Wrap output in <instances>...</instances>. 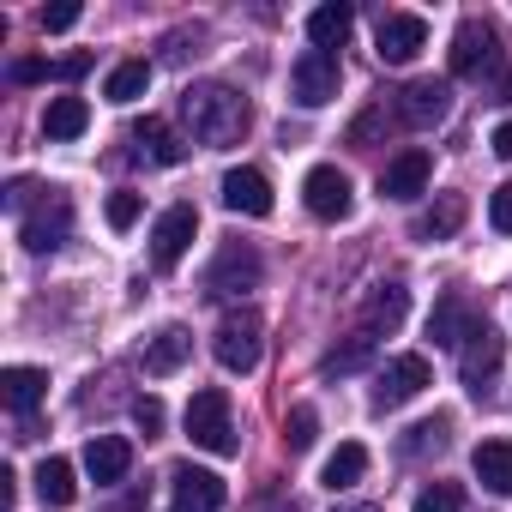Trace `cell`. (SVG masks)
Returning <instances> with one entry per match:
<instances>
[{"label":"cell","mask_w":512,"mask_h":512,"mask_svg":"<svg viewBox=\"0 0 512 512\" xmlns=\"http://www.w3.org/2000/svg\"><path fill=\"white\" fill-rule=\"evenodd\" d=\"M181 121L193 127V139H199V145L223 151V145H241V133H247V121H253V109H247V97H241V91H229V85H217V79H199V85H187V91H181Z\"/></svg>","instance_id":"1"},{"label":"cell","mask_w":512,"mask_h":512,"mask_svg":"<svg viewBox=\"0 0 512 512\" xmlns=\"http://www.w3.org/2000/svg\"><path fill=\"white\" fill-rule=\"evenodd\" d=\"M211 356L229 374H253V368H260V356H266V320L253 314V308L223 314V326L211 332Z\"/></svg>","instance_id":"2"},{"label":"cell","mask_w":512,"mask_h":512,"mask_svg":"<svg viewBox=\"0 0 512 512\" xmlns=\"http://www.w3.org/2000/svg\"><path fill=\"white\" fill-rule=\"evenodd\" d=\"M187 440L205 446V452H217V458H235L241 452L235 422H229V392H217V386L193 392V404H187Z\"/></svg>","instance_id":"3"},{"label":"cell","mask_w":512,"mask_h":512,"mask_svg":"<svg viewBox=\"0 0 512 512\" xmlns=\"http://www.w3.org/2000/svg\"><path fill=\"white\" fill-rule=\"evenodd\" d=\"M434 386V374H428V356H392L380 374H374V392H368V404L386 416V410H404L410 398H422Z\"/></svg>","instance_id":"4"},{"label":"cell","mask_w":512,"mask_h":512,"mask_svg":"<svg viewBox=\"0 0 512 512\" xmlns=\"http://www.w3.org/2000/svg\"><path fill=\"white\" fill-rule=\"evenodd\" d=\"M253 284H260V253L241 247V241H229L217 260L205 266V284H199V290H205L211 302H235V296H247Z\"/></svg>","instance_id":"5"},{"label":"cell","mask_w":512,"mask_h":512,"mask_svg":"<svg viewBox=\"0 0 512 512\" xmlns=\"http://www.w3.org/2000/svg\"><path fill=\"white\" fill-rule=\"evenodd\" d=\"M302 205H308L320 223H344V217L356 211V187H350V175H344L338 163H314V169L302 175Z\"/></svg>","instance_id":"6"},{"label":"cell","mask_w":512,"mask_h":512,"mask_svg":"<svg viewBox=\"0 0 512 512\" xmlns=\"http://www.w3.org/2000/svg\"><path fill=\"white\" fill-rule=\"evenodd\" d=\"M67 235H73V199L67 193H43L31 211H25V223H19V241L31 247V253H55V247H67Z\"/></svg>","instance_id":"7"},{"label":"cell","mask_w":512,"mask_h":512,"mask_svg":"<svg viewBox=\"0 0 512 512\" xmlns=\"http://www.w3.org/2000/svg\"><path fill=\"white\" fill-rule=\"evenodd\" d=\"M338 79H344L338 55H326V49H302L296 67H290V97H296L302 109H326V103L338 97Z\"/></svg>","instance_id":"8"},{"label":"cell","mask_w":512,"mask_h":512,"mask_svg":"<svg viewBox=\"0 0 512 512\" xmlns=\"http://www.w3.org/2000/svg\"><path fill=\"white\" fill-rule=\"evenodd\" d=\"M193 235H199V211H193V205H169V211L151 223V266H157V272H175V266L187 260Z\"/></svg>","instance_id":"9"},{"label":"cell","mask_w":512,"mask_h":512,"mask_svg":"<svg viewBox=\"0 0 512 512\" xmlns=\"http://www.w3.org/2000/svg\"><path fill=\"white\" fill-rule=\"evenodd\" d=\"M500 362H506V338L494 332V326H470V338H464V350H458V374H464V386L482 398L488 392V380L500 374Z\"/></svg>","instance_id":"10"},{"label":"cell","mask_w":512,"mask_h":512,"mask_svg":"<svg viewBox=\"0 0 512 512\" xmlns=\"http://www.w3.org/2000/svg\"><path fill=\"white\" fill-rule=\"evenodd\" d=\"M422 43H428V25H422L416 13H386V19H380V31H374V55H380L386 67L416 61V55H422Z\"/></svg>","instance_id":"11"},{"label":"cell","mask_w":512,"mask_h":512,"mask_svg":"<svg viewBox=\"0 0 512 512\" xmlns=\"http://www.w3.org/2000/svg\"><path fill=\"white\" fill-rule=\"evenodd\" d=\"M446 109H452V85L446 79H410L398 91V121L404 127H434V121H446Z\"/></svg>","instance_id":"12"},{"label":"cell","mask_w":512,"mask_h":512,"mask_svg":"<svg viewBox=\"0 0 512 512\" xmlns=\"http://www.w3.org/2000/svg\"><path fill=\"white\" fill-rule=\"evenodd\" d=\"M488 67H494V25L488 19H464L452 31V73L458 79H476Z\"/></svg>","instance_id":"13"},{"label":"cell","mask_w":512,"mask_h":512,"mask_svg":"<svg viewBox=\"0 0 512 512\" xmlns=\"http://www.w3.org/2000/svg\"><path fill=\"white\" fill-rule=\"evenodd\" d=\"M428 175H434V157H428L422 145H410V151H398V157L380 169V193H386V199H416V193H428Z\"/></svg>","instance_id":"14"},{"label":"cell","mask_w":512,"mask_h":512,"mask_svg":"<svg viewBox=\"0 0 512 512\" xmlns=\"http://www.w3.org/2000/svg\"><path fill=\"white\" fill-rule=\"evenodd\" d=\"M85 470H91L97 488H115V482H127V470H133V446H127L121 434H91V446H85Z\"/></svg>","instance_id":"15"},{"label":"cell","mask_w":512,"mask_h":512,"mask_svg":"<svg viewBox=\"0 0 512 512\" xmlns=\"http://www.w3.org/2000/svg\"><path fill=\"white\" fill-rule=\"evenodd\" d=\"M223 205L235 217H266L272 211V181L260 169H229L223 175Z\"/></svg>","instance_id":"16"},{"label":"cell","mask_w":512,"mask_h":512,"mask_svg":"<svg viewBox=\"0 0 512 512\" xmlns=\"http://www.w3.org/2000/svg\"><path fill=\"white\" fill-rule=\"evenodd\" d=\"M404 314H410V290L404 284H374L368 296H362V332H398L404 326Z\"/></svg>","instance_id":"17"},{"label":"cell","mask_w":512,"mask_h":512,"mask_svg":"<svg viewBox=\"0 0 512 512\" xmlns=\"http://www.w3.org/2000/svg\"><path fill=\"white\" fill-rule=\"evenodd\" d=\"M133 145L151 157V163H163V169H175L181 157H187V139L169 127V121H157V115H145V121H133Z\"/></svg>","instance_id":"18"},{"label":"cell","mask_w":512,"mask_h":512,"mask_svg":"<svg viewBox=\"0 0 512 512\" xmlns=\"http://www.w3.org/2000/svg\"><path fill=\"white\" fill-rule=\"evenodd\" d=\"M169 482H175V500H181V512H217V506H223V476H211V470H193V464H181Z\"/></svg>","instance_id":"19"},{"label":"cell","mask_w":512,"mask_h":512,"mask_svg":"<svg viewBox=\"0 0 512 512\" xmlns=\"http://www.w3.org/2000/svg\"><path fill=\"white\" fill-rule=\"evenodd\" d=\"M470 308H464V296H440L434 302V314H428V338L440 344V350H464V338H470Z\"/></svg>","instance_id":"20"},{"label":"cell","mask_w":512,"mask_h":512,"mask_svg":"<svg viewBox=\"0 0 512 512\" xmlns=\"http://www.w3.org/2000/svg\"><path fill=\"white\" fill-rule=\"evenodd\" d=\"M0 398H7L13 416H31L49 398V374L43 368H7V374H0Z\"/></svg>","instance_id":"21"},{"label":"cell","mask_w":512,"mask_h":512,"mask_svg":"<svg viewBox=\"0 0 512 512\" xmlns=\"http://www.w3.org/2000/svg\"><path fill=\"white\" fill-rule=\"evenodd\" d=\"M374 350H380V338H374V332H356V338H344V344H332V350L320 356V374H326V380L362 374V368L374 362Z\"/></svg>","instance_id":"22"},{"label":"cell","mask_w":512,"mask_h":512,"mask_svg":"<svg viewBox=\"0 0 512 512\" xmlns=\"http://www.w3.org/2000/svg\"><path fill=\"white\" fill-rule=\"evenodd\" d=\"M470 464H476V482L488 494H500V500L512 494V440H482Z\"/></svg>","instance_id":"23"},{"label":"cell","mask_w":512,"mask_h":512,"mask_svg":"<svg viewBox=\"0 0 512 512\" xmlns=\"http://www.w3.org/2000/svg\"><path fill=\"white\" fill-rule=\"evenodd\" d=\"M187 356H193V338H187V326H163L157 338H145V374H175Z\"/></svg>","instance_id":"24"},{"label":"cell","mask_w":512,"mask_h":512,"mask_svg":"<svg viewBox=\"0 0 512 512\" xmlns=\"http://www.w3.org/2000/svg\"><path fill=\"white\" fill-rule=\"evenodd\" d=\"M464 211H470V205H464V193H440V199L416 217V235H422V241H446V235H458Z\"/></svg>","instance_id":"25"},{"label":"cell","mask_w":512,"mask_h":512,"mask_svg":"<svg viewBox=\"0 0 512 512\" xmlns=\"http://www.w3.org/2000/svg\"><path fill=\"white\" fill-rule=\"evenodd\" d=\"M368 476V446H356V440H344L332 458H326V470H320V482L332 488V494H344V488H356Z\"/></svg>","instance_id":"26"},{"label":"cell","mask_w":512,"mask_h":512,"mask_svg":"<svg viewBox=\"0 0 512 512\" xmlns=\"http://www.w3.org/2000/svg\"><path fill=\"white\" fill-rule=\"evenodd\" d=\"M37 500L55 506V512L79 500V482H73V464H67V458H43V464H37Z\"/></svg>","instance_id":"27"},{"label":"cell","mask_w":512,"mask_h":512,"mask_svg":"<svg viewBox=\"0 0 512 512\" xmlns=\"http://www.w3.org/2000/svg\"><path fill=\"white\" fill-rule=\"evenodd\" d=\"M350 25H356V13H350V7H314V13H308V43L332 55V49H344Z\"/></svg>","instance_id":"28"},{"label":"cell","mask_w":512,"mask_h":512,"mask_svg":"<svg viewBox=\"0 0 512 512\" xmlns=\"http://www.w3.org/2000/svg\"><path fill=\"white\" fill-rule=\"evenodd\" d=\"M85 127H91V103L85 97H55L49 115H43V133L49 139H79Z\"/></svg>","instance_id":"29"},{"label":"cell","mask_w":512,"mask_h":512,"mask_svg":"<svg viewBox=\"0 0 512 512\" xmlns=\"http://www.w3.org/2000/svg\"><path fill=\"white\" fill-rule=\"evenodd\" d=\"M145 85H151V67H145V61H121V67L109 73L103 97H109V103H139V97H145Z\"/></svg>","instance_id":"30"},{"label":"cell","mask_w":512,"mask_h":512,"mask_svg":"<svg viewBox=\"0 0 512 512\" xmlns=\"http://www.w3.org/2000/svg\"><path fill=\"white\" fill-rule=\"evenodd\" d=\"M314 440H320V410H314V404H296V410L284 416V446H290V458L308 452Z\"/></svg>","instance_id":"31"},{"label":"cell","mask_w":512,"mask_h":512,"mask_svg":"<svg viewBox=\"0 0 512 512\" xmlns=\"http://www.w3.org/2000/svg\"><path fill=\"white\" fill-rule=\"evenodd\" d=\"M446 434H452V422H446V416H434V422H416V428L398 440V452H404V458H428V452H440V446H446Z\"/></svg>","instance_id":"32"},{"label":"cell","mask_w":512,"mask_h":512,"mask_svg":"<svg viewBox=\"0 0 512 512\" xmlns=\"http://www.w3.org/2000/svg\"><path fill=\"white\" fill-rule=\"evenodd\" d=\"M410 512H464V488L458 482H428Z\"/></svg>","instance_id":"33"},{"label":"cell","mask_w":512,"mask_h":512,"mask_svg":"<svg viewBox=\"0 0 512 512\" xmlns=\"http://www.w3.org/2000/svg\"><path fill=\"white\" fill-rule=\"evenodd\" d=\"M199 43H205V31H199V25H193V31H169V37H163V61H169V67H181V61H187V49L199 55Z\"/></svg>","instance_id":"34"},{"label":"cell","mask_w":512,"mask_h":512,"mask_svg":"<svg viewBox=\"0 0 512 512\" xmlns=\"http://www.w3.org/2000/svg\"><path fill=\"white\" fill-rule=\"evenodd\" d=\"M103 217H109V229H133L139 223V193H109Z\"/></svg>","instance_id":"35"},{"label":"cell","mask_w":512,"mask_h":512,"mask_svg":"<svg viewBox=\"0 0 512 512\" xmlns=\"http://www.w3.org/2000/svg\"><path fill=\"white\" fill-rule=\"evenodd\" d=\"M133 428H139L145 440L163 434V404H157V398H139V404H133Z\"/></svg>","instance_id":"36"},{"label":"cell","mask_w":512,"mask_h":512,"mask_svg":"<svg viewBox=\"0 0 512 512\" xmlns=\"http://www.w3.org/2000/svg\"><path fill=\"white\" fill-rule=\"evenodd\" d=\"M488 223H494L500 235H512V181L494 187V199H488Z\"/></svg>","instance_id":"37"},{"label":"cell","mask_w":512,"mask_h":512,"mask_svg":"<svg viewBox=\"0 0 512 512\" xmlns=\"http://www.w3.org/2000/svg\"><path fill=\"white\" fill-rule=\"evenodd\" d=\"M37 79H55V61H37V55L13 61V85H37Z\"/></svg>","instance_id":"38"},{"label":"cell","mask_w":512,"mask_h":512,"mask_svg":"<svg viewBox=\"0 0 512 512\" xmlns=\"http://www.w3.org/2000/svg\"><path fill=\"white\" fill-rule=\"evenodd\" d=\"M79 25V7H43V31L55 37V31H73Z\"/></svg>","instance_id":"39"},{"label":"cell","mask_w":512,"mask_h":512,"mask_svg":"<svg viewBox=\"0 0 512 512\" xmlns=\"http://www.w3.org/2000/svg\"><path fill=\"white\" fill-rule=\"evenodd\" d=\"M31 193H37V187L19 175V181H7V193H0V199H7V211H25V205H31Z\"/></svg>","instance_id":"40"},{"label":"cell","mask_w":512,"mask_h":512,"mask_svg":"<svg viewBox=\"0 0 512 512\" xmlns=\"http://www.w3.org/2000/svg\"><path fill=\"white\" fill-rule=\"evenodd\" d=\"M91 73V55H61L55 61V79H85Z\"/></svg>","instance_id":"41"},{"label":"cell","mask_w":512,"mask_h":512,"mask_svg":"<svg viewBox=\"0 0 512 512\" xmlns=\"http://www.w3.org/2000/svg\"><path fill=\"white\" fill-rule=\"evenodd\" d=\"M374 133H380V109H368V115H362V121L350 127V145H368Z\"/></svg>","instance_id":"42"},{"label":"cell","mask_w":512,"mask_h":512,"mask_svg":"<svg viewBox=\"0 0 512 512\" xmlns=\"http://www.w3.org/2000/svg\"><path fill=\"white\" fill-rule=\"evenodd\" d=\"M494 157H506V163H512V121H500V127H494Z\"/></svg>","instance_id":"43"},{"label":"cell","mask_w":512,"mask_h":512,"mask_svg":"<svg viewBox=\"0 0 512 512\" xmlns=\"http://www.w3.org/2000/svg\"><path fill=\"white\" fill-rule=\"evenodd\" d=\"M109 512H145V494H127V500H115Z\"/></svg>","instance_id":"44"},{"label":"cell","mask_w":512,"mask_h":512,"mask_svg":"<svg viewBox=\"0 0 512 512\" xmlns=\"http://www.w3.org/2000/svg\"><path fill=\"white\" fill-rule=\"evenodd\" d=\"M338 512H380V506H338Z\"/></svg>","instance_id":"45"}]
</instances>
